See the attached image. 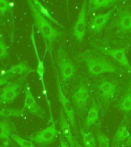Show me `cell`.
Returning <instances> with one entry per match:
<instances>
[{
    "mask_svg": "<svg viewBox=\"0 0 131 147\" xmlns=\"http://www.w3.org/2000/svg\"><path fill=\"white\" fill-rule=\"evenodd\" d=\"M28 5L29 8L32 18L34 20V25L38 30L43 38L44 43L45 45V51L44 57H45L47 53H49L51 57H52V49L54 42L56 39L62 35V32L57 28H55L48 20L44 18L41 14L39 13L36 7L34 6L32 1H28Z\"/></svg>",
    "mask_w": 131,
    "mask_h": 147,
    "instance_id": "cell-1",
    "label": "cell"
},
{
    "mask_svg": "<svg viewBox=\"0 0 131 147\" xmlns=\"http://www.w3.org/2000/svg\"><path fill=\"white\" fill-rule=\"evenodd\" d=\"M81 60L86 64L87 70L94 76L105 73H119L122 70L117 64L103 55L94 51H87L81 55Z\"/></svg>",
    "mask_w": 131,
    "mask_h": 147,
    "instance_id": "cell-2",
    "label": "cell"
},
{
    "mask_svg": "<svg viewBox=\"0 0 131 147\" xmlns=\"http://www.w3.org/2000/svg\"><path fill=\"white\" fill-rule=\"evenodd\" d=\"M57 63L62 81L66 82L74 75L75 66L63 46H60L57 50Z\"/></svg>",
    "mask_w": 131,
    "mask_h": 147,
    "instance_id": "cell-3",
    "label": "cell"
},
{
    "mask_svg": "<svg viewBox=\"0 0 131 147\" xmlns=\"http://www.w3.org/2000/svg\"><path fill=\"white\" fill-rule=\"evenodd\" d=\"M57 134L58 131L57 129V125L55 121H53L48 127L30 136L28 139L38 146H46L55 141L57 138Z\"/></svg>",
    "mask_w": 131,
    "mask_h": 147,
    "instance_id": "cell-4",
    "label": "cell"
},
{
    "mask_svg": "<svg viewBox=\"0 0 131 147\" xmlns=\"http://www.w3.org/2000/svg\"><path fill=\"white\" fill-rule=\"evenodd\" d=\"M27 74L22 76V78H18V80L8 82L5 87L0 92V103L7 104L11 103L19 94L21 88L22 87L24 81L25 80Z\"/></svg>",
    "mask_w": 131,
    "mask_h": 147,
    "instance_id": "cell-5",
    "label": "cell"
},
{
    "mask_svg": "<svg viewBox=\"0 0 131 147\" xmlns=\"http://www.w3.org/2000/svg\"><path fill=\"white\" fill-rule=\"evenodd\" d=\"M112 26L115 27L123 34H131V6L121 7L117 11Z\"/></svg>",
    "mask_w": 131,
    "mask_h": 147,
    "instance_id": "cell-6",
    "label": "cell"
},
{
    "mask_svg": "<svg viewBox=\"0 0 131 147\" xmlns=\"http://www.w3.org/2000/svg\"><path fill=\"white\" fill-rule=\"evenodd\" d=\"M30 38H31V41H32V45H33V48H34V53H35V55H36L37 61H38L36 72L37 74H38V76L39 80L41 81V86H42V89H43V94L44 95H45V96L46 100H47V103H48V107H49V111H50V120H49V122H53L54 121V119H53L52 113H51V108L50 101L48 100V92H47V88H46L45 82V65H44L43 61H41V58H40V56H39L38 54V48H37L34 27H32V33L30 34Z\"/></svg>",
    "mask_w": 131,
    "mask_h": 147,
    "instance_id": "cell-7",
    "label": "cell"
},
{
    "mask_svg": "<svg viewBox=\"0 0 131 147\" xmlns=\"http://www.w3.org/2000/svg\"><path fill=\"white\" fill-rule=\"evenodd\" d=\"M25 101H24V106H23L22 108L23 110H25V112L30 113L31 114L34 115L40 119H45V111L36 102L33 94H32V90H31V87L28 83H26V84H25Z\"/></svg>",
    "mask_w": 131,
    "mask_h": 147,
    "instance_id": "cell-8",
    "label": "cell"
},
{
    "mask_svg": "<svg viewBox=\"0 0 131 147\" xmlns=\"http://www.w3.org/2000/svg\"><path fill=\"white\" fill-rule=\"evenodd\" d=\"M55 76H56L57 94H58V99H59L60 103H61L63 110L66 113V116L68 117V122H70L71 126L74 127L75 126V117H74V110L73 106L71 105L70 100L67 98V96H65V94L63 92L59 75L56 73Z\"/></svg>",
    "mask_w": 131,
    "mask_h": 147,
    "instance_id": "cell-9",
    "label": "cell"
},
{
    "mask_svg": "<svg viewBox=\"0 0 131 147\" xmlns=\"http://www.w3.org/2000/svg\"><path fill=\"white\" fill-rule=\"evenodd\" d=\"M87 2L84 1L82 3L80 12L78 14V20L74 26V35L75 39L79 42H82L86 32V17H87Z\"/></svg>",
    "mask_w": 131,
    "mask_h": 147,
    "instance_id": "cell-10",
    "label": "cell"
},
{
    "mask_svg": "<svg viewBox=\"0 0 131 147\" xmlns=\"http://www.w3.org/2000/svg\"><path fill=\"white\" fill-rule=\"evenodd\" d=\"M100 51L105 55H108L115 60L117 63H119L123 67L127 69L131 72V65L126 57V48H100Z\"/></svg>",
    "mask_w": 131,
    "mask_h": 147,
    "instance_id": "cell-11",
    "label": "cell"
},
{
    "mask_svg": "<svg viewBox=\"0 0 131 147\" xmlns=\"http://www.w3.org/2000/svg\"><path fill=\"white\" fill-rule=\"evenodd\" d=\"M97 89L102 99L107 103L113 98L117 93V84L107 79H102L97 85Z\"/></svg>",
    "mask_w": 131,
    "mask_h": 147,
    "instance_id": "cell-12",
    "label": "cell"
},
{
    "mask_svg": "<svg viewBox=\"0 0 131 147\" xmlns=\"http://www.w3.org/2000/svg\"><path fill=\"white\" fill-rule=\"evenodd\" d=\"M32 71L33 70L28 64V62L25 61H21L18 64L11 66L6 71H2L0 76L5 77V78L10 79V78H13L18 75H22V74L25 75Z\"/></svg>",
    "mask_w": 131,
    "mask_h": 147,
    "instance_id": "cell-13",
    "label": "cell"
},
{
    "mask_svg": "<svg viewBox=\"0 0 131 147\" xmlns=\"http://www.w3.org/2000/svg\"><path fill=\"white\" fill-rule=\"evenodd\" d=\"M90 96L89 90L83 83H80L74 92L72 98L78 109L84 110L87 103V101Z\"/></svg>",
    "mask_w": 131,
    "mask_h": 147,
    "instance_id": "cell-14",
    "label": "cell"
},
{
    "mask_svg": "<svg viewBox=\"0 0 131 147\" xmlns=\"http://www.w3.org/2000/svg\"><path fill=\"white\" fill-rule=\"evenodd\" d=\"M116 9H117V5H115L113 9L110 10L107 13L99 14V15L94 16L90 22V28L92 31L95 33L101 32L106 25L107 22L109 21L111 17V15Z\"/></svg>",
    "mask_w": 131,
    "mask_h": 147,
    "instance_id": "cell-15",
    "label": "cell"
},
{
    "mask_svg": "<svg viewBox=\"0 0 131 147\" xmlns=\"http://www.w3.org/2000/svg\"><path fill=\"white\" fill-rule=\"evenodd\" d=\"M16 127L9 119L4 118L0 120V140L9 142L10 136L16 132Z\"/></svg>",
    "mask_w": 131,
    "mask_h": 147,
    "instance_id": "cell-16",
    "label": "cell"
},
{
    "mask_svg": "<svg viewBox=\"0 0 131 147\" xmlns=\"http://www.w3.org/2000/svg\"><path fill=\"white\" fill-rule=\"evenodd\" d=\"M60 126L61 128L63 136L68 141L69 146L71 147H76V140H74L73 135H72L70 124L68 123V120L64 116L63 110H61V113H60Z\"/></svg>",
    "mask_w": 131,
    "mask_h": 147,
    "instance_id": "cell-17",
    "label": "cell"
},
{
    "mask_svg": "<svg viewBox=\"0 0 131 147\" xmlns=\"http://www.w3.org/2000/svg\"><path fill=\"white\" fill-rule=\"evenodd\" d=\"M99 107L96 102H93V103L90 107L89 112L87 113V118L85 120V127L87 129L90 128V126L96 123L99 116Z\"/></svg>",
    "mask_w": 131,
    "mask_h": 147,
    "instance_id": "cell-18",
    "label": "cell"
},
{
    "mask_svg": "<svg viewBox=\"0 0 131 147\" xmlns=\"http://www.w3.org/2000/svg\"><path fill=\"white\" fill-rule=\"evenodd\" d=\"M25 111L23 109L18 108H0V117L9 118V117H18L25 118Z\"/></svg>",
    "mask_w": 131,
    "mask_h": 147,
    "instance_id": "cell-19",
    "label": "cell"
},
{
    "mask_svg": "<svg viewBox=\"0 0 131 147\" xmlns=\"http://www.w3.org/2000/svg\"><path fill=\"white\" fill-rule=\"evenodd\" d=\"M32 2L34 3V6L36 7V9H38V11H39V13L41 14L44 18H45L46 19L49 21V22H51L55 23V24H56V25L60 26V27L64 28V26H63L61 23L58 22L51 15L49 11L46 9L45 7L44 6L41 2H40L39 1H38V0H34V1H32Z\"/></svg>",
    "mask_w": 131,
    "mask_h": 147,
    "instance_id": "cell-20",
    "label": "cell"
},
{
    "mask_svg": "<svg viewBox=\"0 0 131 147\" xmlns=\"http://www.w3.org/2000/svg\"><path fill=\"white\" fill-rule=\"evenodd\" d=\"M116 2H117L116 0H91L88 2V5L90 11H94L98 9H106Z\"/></svg>",
    "mask_w": 131,
    "mask_h": 147,
    "instance_id": "cell-21",
    "label": "cell"
},
{
    "mask_svg": "<svg viewBox=\"0 0 131 147\" xmlns=\"http://www.w3.org/2000/svg\"><path fill=\"white\" fill-rule=\"evenodd\" d=\"M130 136V134L129 133L126 126L124 124H121V125H120L117 132L115 133L113 140H114L115 143H120L123 141L128 140Z\"/></svg>",
    "mask_w": 131,
    "mask_h": 147,
    "instance_id": "cell-22",
    "label": "cell"
},
{
    "mask_svg": "<svg viewBox=\"0 0 131 147\" xmlns=\"http://www.w3.org/2000/svg\"><path fill=\"white\" fill-rule=\"evenodd\" d=\"M120 110L125 113L131 111V90H129L119 103Z\"/></svg>",
    "mask_w": 131,
    "mask_h": 147,
    "instance_id": "cell-23",
    "label": "cell"
},
{
    "mask_svg": "<svg viewBox=\"0 0 131 147\" xmlns=\"http://www.w3.org/2000/svg\"><path fill=\"white\" fill-rule=\"evenodd\" d=\"M80 134L82 136L83 144L84 147H95V139L90 133L85 132L84 129H80Z\"/></svg>",
    "mask_w": 131,
    "mask_h": 147,
    "instance_id": "cell-24",
    "label": "cell"
},
{
    "mask_svg": "<svg viewBox=\"0 0 131 147\" xmlns=\"http://www.w3.org/2000/svg\"><path fill=\"white\" fill-rule=\"evenodd\" d=\"M10 137L14 142H16L20 147H36V146L32 141L23 139V138H22L18 134H16V133L11 134Z\"/></svg>",
    "mask_w": 131,
    "mask_h": 147,
    "instance_id": "cell-25",
    "label": "cell"
},
{
    "mask_svg": "<svg viewBox=\"0 0 131 147\" xmlns=\"http://www.w3.org/2000/svg\"><path fill=\"white\" fill-rule=\"evenodd\" d=\"M11 9V3L9 1L0 0V21L6 16Z\"/></svg>",
    "mask_w": 131,
    "mask_h": 147,
    "instance_id": "cell-26",
    "label": "cell"
},
{
    "mask_svg": "<svg viewBox=\"0 0 131 147\" xmlns=\"http://www.w3.org/2000/svg\"><path fill=\"white\" fill-rule=\"evenodd\" d=\"M97 140L100 147H110V139L102 132L97 133Z\"/></svg>",
    "mask_w": 131,
    "mask_h": 147,
    "instance_id": "cell-27",
    "label": "cell"
},
{
    "mask_svg": "<svg viewBox=\"0 0 131 147\" xmlns=\"http://www.w3.org/2000/svg\"><path fill=\"white\" fill-rule=\"evenodd\" d=\"M8 56V48L3 34H0V59H3Z\"/></svg>",
    "mask_w": 131,
    "mask_h": 147,
    "instance_id": "cell-28",
    "label": "cell"
},
{
    "mask_svg": "<svg viewBox=\"0 0 131 147\" xmlns=\"http://www.w3.org/2000/svg\"><path fill=\"white\" fill-rule=\"evenodd\" d=\"M60 145H61V147H71L63 136H60Z\"/></svg>",
    "mask_w": 131,
    "mask_h": 147,
    "instance_id": "cell-29",
    "label": "cell"
},
{
    "mask_svg": "<svg viewBox=\"0 0 131 147\" xmlns=\"http://www.w3.org/2000/svg\"><path fill=\"white\" fill-rule=\"evenodd\" d=\"M8 82H9V78H5V77H2V76H0V87L2 86V85L6 84Z\"/></svg>",
    "mask_w": 131,
    "mask_h": 147,
    "instance_id": "cell-30",
    "label": "cell"
},
{
    "mask_svg": "<svg viewBox=\"0 0 131 147\" xmlns=\"http://www.w3.org/2000/svg\"><path fill=\"white\" fill-rule=\"evenodd\" d=\"M126 146H129V145H131V135L129 137V139L126 140Z\"/></svg>",
    "mask_w": 131,
    "mask_h": 147,
    "instance_id": "cell-31",
    "label": "cell"
},
{
    "mask_svg": "<svg viewBox=\"0 0 131 147\" xmlns=\"http://www.w3.org/2000/svg\"><path fill=\"white\" fill-rule=\"evenodd\" d=\"M75 144H76V147H82L78 142H77V141H75Z\"/></svg>",
    "mask_w": 131,
    "mask_h": 147,
    "instance_id": "cell-32",
    "label": "cell"
},
{
    "mask_svg": "<svg viewBox=\"0 0 131 147\" xmlns=\"http://www.w3.org/2000/svg\"><path fill=\"white\" fill-rule=\"evenodd\" d=\"M0 147H2V146H0Z\"/></svg>",
    "mask_w": 131,
    "mask_h": 147,
    "instance_id": "cell-33",
    "label": "cell"
}]
</instances>
